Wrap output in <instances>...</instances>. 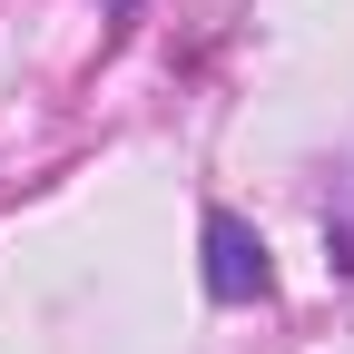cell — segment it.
<instances>
[{
	"instance_id": "cell-1",
	"label": "cell",
	"mask_w": 354,
	"mask_h": 354,
	"mask_svg": "<svg viewBox=\"0 0 354 354\" xmlns=\"http://www.w3.org/2000/svg\"><path fill=\"white\" fill-rule=\"evenodd\" d=\"M266 286H276V266H266V236L246 227V216H227V207H216V216H207V295H216V305H256Z\"/></svg>"
},
{
	"instance_id": "cell-2",
	"label": "cell",
	"mask_w": 354,
	"mask_h": 354,
	"mask_svg": "<svg viewBox=\"0 0 354 354\" xmlns=\"http://www.w3.org/2000/svg\"><path fill=\"white\" fill-rule=\"evenodd\" d=\"M325 246H335V276L354 286V177H344V207L325 216Z\"/></svg>"
}]
</instances>
